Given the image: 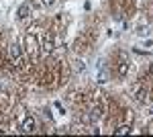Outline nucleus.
Here are the masks:
<instances>
[{"label":"nucleus","instance_id":"6e6552de","mask_svg":"<svg viewBox=\"0 0 153 137\" xmlns=\"http://www.w3.org/2000/svg\"><path fill=\"white\" fill-rule=\"evenodd\" d=\"M131 127L129 125H120L118 129H114V135H125V133H129Z\"/></svg>","mask_w":153,"mask_h":137},{"label":"nucleus","instance_id":"39448f33","mask_svg":"<svg viewBox=\"0 0 153 137\" xmlns=\"http://www.w3.org/2000/svg\"><path fill=\"white\" fill-rule=\"evenodd\" d=\"M53 47H55V39H53V35H45V39H43V53H51Z\"/></svg>","mask_w":153,"mask_h":137},{"label":"nucleus","instance_id":"0eeeda50","mask_svg":"<svg viewBox=\"0 0 153 137\" xmlns=\"http://www.w3.org/2000/svg\"><path fill=\"white\" fill-rule=\"evenodd\" d=\"M29 12H31V8H29V4H23V6L19 8V19H21V21H25V19L29 16Z\"/></svg>","mask_w":153,"mask_h":137},{"label":"nucleus","instance_id":"9b49d317","mask_svg":"<svg viewBox=\"0 0 153 137\" xmlns=\"http://www.w3.org/2000/svg\"><path fill=\"white\" fill-rule=\"evenodd\" d=\"M149 74H153V66H151V68H149Z\"/></svg>","mask_w":153,"mask_h":137},{"label":"nucleus","instance_id":"f03ea898","mask_svg":"<svg viewBox=\"0 0 153 137\" xmlns=\"http://www.w3.org/2000/svg\"><path fill=\"white\" fill-rule=\"evenodd\" d=\"M10 57H12V61H14V66H19V68L25 66V53H23L21 43H12L10 45Z\"/></svg>","mask_w":153,"mask_h":137},{"label":"nucleus","instance_id":"9d476101","mask_svg":"<svg viewBox=\"0 0 153 137\" xmlns=\"http://www.w3.org/2000/svg\"><path fill=\"white\" fill-rule=\"evenodd\" d=\"M147 115H149V117H153V106L149 109V113H147Z\"/></svg>","mask_w":153,"mask_h":137},{"label":"nucleus","instance_id":"1a4fd4ad","mask_svg":"<svg viewBox=\"0 0 153 137\" xmlns=\"http://www.w3.org/2000/svg\"><path fill=\"white\" fill-rule=\"evenodd\" d=\"M53 2H55V0H43V4H45V6H51Z\"/></svg>","mask_w":153,"mask_h":137},{"label":"nucleus","instance_id":"20e7f679","mask_svg":"<svg viewBox=\"0 0 153 137\" xmlns=\"http://www.w3.org/2000/svg\"><path fill=\"white\" fill-rule=\"evenodd\" d=\"M27 51L31 55H37L39 53V43H37L35 35H27Z\"/></svg>","mask_w":153,"mask_h":137},{"label":"nucleus","instance_id":"423d86ee","mask_svg":"<svg viewBox=\"0 0 153 137\" xmlns=\"http://www.w3.org/2000/svg\"><path fill=\"white\" fill-rule=\"evenodd\" d=\"M33 131H37V121L33 117H29V119H25V123H23V133H33Z\"/></svg>","mask_w":153,"mask_h":137},{"label":"nucleus","instance_id":"7ed1b4c3","mask_svg":"<svg viewBox=\"0 0 153 137\" xmlns=\"http://www.w3.org/2000/svg\"><path fill=\"white\" fill-rule=\"evenodd\" d=\"M117 74L120 78H125L127 74H129V59L125 53H120V61H118V68H117Z\"/></svg>","mask_w":153,"mask_h":137},{"label":"nucleus","instance_id":"f257e3e1","mask_svg":"<svg viewBox=\"0 0 153 137\" xmlns=\"http://www.w3.org/2000/svg\"><path fill=\"white\" fill-rule=\"evenodd\" d=\"M131 96H133L139 104H147L149 103V92H147V88L143 86L141 82H135V84L131 86Z\"/></svg>","mask_w":153,"mask_h":137}]
</instances>
